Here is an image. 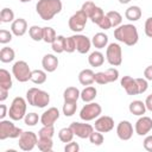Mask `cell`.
Wrapping results in <instances>:
<instances>
[{"instance_id":"cell-1","label":"cell","mask_w":152,"mask_h":152,"mask_svg":"<svg viewBox=\"0 0 152 152\" xmlns=\"http://www.w3.org/2000/svg\"><path fill=\"white\" fill-rule=\"evenodd\" d=\"M61 0H38L36 5V11L43 20H51L56 14L62 11Z\"/></svg>"},{"instance_id":"cell-2","label":"cell","mask_w":152,"mask_h":152,"mask_svg":"<svg viewBox=\"0 0 152 152\" xmlns=\"http://www.w3.org/2000/svg\"><path fill=\"white\" fill-rule=\"evenodd\" d=\"M114 37L116 38V40L128 45V46H133L138 43L139 39V33L138 30L134 25L132 24H124L118 26L114 30Z\"/></svg>"},{"instance_id":"cell-3","label":"cell","mask_w":152,"mask_h":152,"mask_svg":"<svg viewBox=\"0 0 152 152\" xmlns=\"http://www.w3.org/2000/svg\"><path fill=\"white\" fill-rule=\"evenodd\" d=\"M26 101L28 104L38 108H44L50 102V95L49 93L39 89V88H30L26 91Z\"/></svg>"},{"instance_id":"cell-4","label":"cell","mask_w":152,"mask_h":152,"mask_svg":"<svg viewBox=\"0 0 152 152\" xmlns=\"http://www.w3.org/2000/svg\"><path fill=\"white\" fill-rule=\"evenodd\" d=\"M26 115V100L17 96L13 99L11 107L8 109V116L13 121H19L24 119Z\"/></svg>"},{"instance_id":"cell-5","label":"cell","mask_w":152,"mask_h":152,"mask_svg":"<svg viewBox=\"0 0 152 152\" xmlns=\"http://www.w3.org/2000/svg\"><path fill=\"white\" fill-rule=\"evenodd\" d=\"M24 131L17 127L10 120H1L0 121V140H5L7 138H19Z\"/></svg>"},{"instance_id":"cell-6","label":"cell","mask_w":152,"mask_h":152,"mask_svg":"<svg viewBox=\"0 0 152 152\" xmlns=\"http://www.w3.org/2000/svg\"><path fill=\"white\" fill-rule=\"evenodd\" d=\"M12 74L17 81L24 83V82H27L28 80H31L32 70L30 69L28 64L25 61H18L12 66Z\"/></svg>"},{"instance_id":"cell-7","label":"cell","mask_w":152,"mask_h":152,"mask_svg":"<svg viewBox=\"0 0 152 152\" xmlns=\"http://www.w3.org/2000/svg\"><path fill=\"white\" fill-rule=\"evenodd\" d=\"M106 58L108 63L113 66H119L122 63V50L118 43L108 44L106 49Z\"/></svg>"},{"instance_id":"cell-8","label":"cell","mask_w":152,"mask_h":152,"mask_svg":"<svg viewBox=\"0 0 152 152\" xmlns=\"http://www.w3.org/2000/svg\"><path fill=\"white\" fill-rule=\"evenodd\" d=\"M102 113V108L96 102H88L84 104L80 112V118L83 121H91L94 119H97Z\"/></svg>"},{"instance_id":"cell-9","label":"cell","mask_w":152,"mask_h":152,"mask_svg":"<svg viewBox=\"0 0 152 152\" xmlns=\"http://www.w3.org/2000/svg\"><path fill=\"white\" fill-rule=\"evenodd\" d=\"M87 20H88V15L82 11H77L76 13H74L70 18H69V21H68V25H69V28L74 32H81L84 30L86 27V24H87Z\"/></svg>"},{"instance_id":"cell-10","label":"cell","mask_w":152,"mask_h":152,"mask_svg":"<svg viewBox=\"0 0 152 152\" xmlns=\"http://www.w3.org/2000/svg\"><path fill=\"white\" fill-rule=\"evenodd\" d=\"M38 142V137L36 133L27 131V132H23L19 137V148L23 151H32L34 148V146H37Z\"/></svg>"},{"instance_id":"cell-11","label":"cell","mask_w":152,"mask_h":152,"mask_svg":"<svg viewBox=\"0 0 152 152\" xmlns=\"http://www.w3.org/2000/svg\"><path fill=\"white\" fill-rule=\"evenodd\" d=\"M119 78V71L115 68H109L106 71H100L95 74V82L99 84H107L115 82Z\"/></svg>"},{"instance_id":"cell-12","label":"cell","mask_w":152,"mask_h":152,"mask_svg":"<svg viewBox=\"0 0 152 152\" xmlns=\"http://www.w3.org/2000/svg\"><path fill=\"white\" fill-rule=\"evenodd\" d=\"M71 129L74 131V134L81 139H87L89 138V135L91 134V132L94 131V127L90 124H86V122H71L70 124Z\"/></svg>"},{"instance_id":"cell-13","label":"cell","mask_w":152,"mask_h":152,"mask_svg":"<svg viewBox=\"0 0 152 152\" xmlns=\"http://www.w3.org/2000/svg\"><path fill=\"white\" fill-rule=\"evenodd\" d=\"M94 127L96 131H99L101 133L110 132L114 128V120H113V118H110L108 115H101L95 120Z\"/></svg>"},{"instance_id":"cell-14","label":"cell","mask_w":152,"mask_h":152,"mask_svg":"<svg viewBox=\"0 0 152 152\" xmlns=\"http://www.w3.org/2000/svg\"><path fill=\"white\" fill-rule=\"evenodd\" d=\"M116 135L120 140H129L133 135V126L129 121L122 120L116 126Z\"/></svg>"},{"instance_id":"cell-15","label":"cell","mask_w":152,"mask_h":152,"mask_svg":"<svg viewBox=\"0 0 152 152\" xmlns=\"http://www.w3.org/2000/svg\"><path fill=\"white\" fill-rule=\"evenodd\" d=\"M152 129V119L150 116H144L139 118L134 125V131L138 135H146Z\"/></svg>"},{"instance_id":"cell-16","label":"cell","mask_w":152,"mask_h":152,"mask_svg":"<svg viewBox=\"0 0 152 152\" xmlns=\"http://www.w3.org/2000/svg\"><path fill=\"white\" fill-rule=\"evenodd\" d=\"M59 118V110L56 107H51L45 110L40 116V122L43 126H53V124Z\"/></svg>"},{"instance_id":"cell-17","label":"cell","mask_w":152,"mask_h":152,"mask_svg":"<svg viewBox=\"0 0 152 152\" xmlns=\"http://www.w3.org/2000/svg\"><path fill=\"white\" fill-rule=\"evenodd\" d=\"M75 39V45H76V51L78 53H87L90 50V45H91V40L84 36V34H75L74 36Z\"/></svg>"},{"instance_id":"cell-18","label":"cell","mask_w":152,"mask_h":152,"mask_svg":"<svg viewBox=\"0 0 152 152\" xmlns=\"http://www.w3.org/2000/svg\"><path fill=\"white\" fill-rule=\"evenodd\" d=\"M27 31V23L24 18H18L14 19L11 24V32L17 36V37H21L26 33Z\"/></svg>"},{"instance_id":"cell-19","label":"cell","mask_w":152,"mask_h":152,"mask_svg":"<svg viewBox=\"0 0 152 152\" xmlns=\"http://www.w3.org/2000/svg\"><path fill=\"white\" fill-rule=\"evenodd\" d=\"M121 87L126 90V93L128 95H138V84L135 78L131 77V76H124L121 78Z\"/></svg>"},{"instance_id":"cell-20","label":"cell","mask_w":152,"mask_h":152,"mask_svg":"<svg viewBox=\"0 0 152 152\" xmlns=\"http://www.w3.org/2000/svg\"><path fill=\"white\" fill-rule=\"evenodd\" d=\"M43 69L48 72H53L58 66V58L52 53H46L42 59Z\"/></svg>"},{"instance_id":"cell-21","label":"cell","mask_w":152,"mask_h":152,"mask_svg":"<svg viewBox=\"0 0 152 152\" xmlns=\"http://www.w3.org/2000/svg\"><path fill=\"white\" fill-rule=\"evenodd\" d=\"M78 81L82 86H91L95 82V72L91 69H83L78 74Z\"/></svg>"},{"instance_id":"cell-22","label":"cell","mask_w":152,"mask_h":152,"mask_svg":"<svg viewBox=\"0 0 152 152\" xmlns=\"http://www.w3.org/2000/svg\"><path fill=\"white\" fill-rule=\"evenodd\" d=\"M81 97V91L76 87H68L63 93V99L65 102H77Z\"/></svg>"},{"instance_id":"cell-23","label":"cell","mask_w":152,"mask_h":152,"mask_svg":"<svg viewBox=\"0 0 152 152\" xmlns=\"http://www.w3.org/2000/svg\"><path fill=\"white\" fill-rule=\"evenodd\" d=\"M128 109L129 112L133 114V115H137V116H141L145 114L146 112V106H145V102L140 101V100H134L129 103L128 106Z\"/></svg>"},{"instance_id":"cell-24","label":"cell","mask_w":152,"mask_h":152,"mask_svg":"<svg viewBox=\"0 0 152 152\" xmlns=\"http://www.w3.org/2000/svg\"><path fill=\"white\" fill-rule=\"evenodd\" d=\"M91 44L96 49H103L108 45V36L103 32H97L91 38Z\"/></svg>"},{"instance_id":"cell-25","label":"cell","mask_w":152,"mask_h":152,"mask_svg":"<svg viewBox=\"0 0 152 152\" xmlns=\"http://www.w3.org/2000/svg\"><path fill=\"white\" fill-rule=\"evenodd\" d=\"M96 95H97V90H96V88L95 87H93V86H88V87H86L82 91H81V100L83 101V102H91L95 97H96Z\"/></svg>"},{"instance_id":"cell-26","label":"cell","mask_w":152,"mask_h":152,"mask_svg":"<svg viewBox=\"0 0 152 152\" xmlns=\"http://www.w3.org/2000/svg\"><path fill=\"white\" fill-rule=\"evenodd\" d=\"M103 62H104V56L100 51H93L88 57V63L95 68L101 66L103 64Z\"/></svg>"},{"instance_id":"cell-27","label":"cell","mask_w":152,"mask_h":152,"mask_svg":"<svg viewBox=\"0 0 152 152\" xmlns=\"http://www.w3.org/2000/svg\"><path fill=\"white\" fill-rule=\"evenodd\" d=\"M0 88L10 90L12 88V77L6 69L0 70Z\"/></svg>"},{"instance_id":"cell-28","label":"cell","mask_w":152,"mask_h":152,"mask_svg":"<svg viewBox=\"0 0 152 152\" xmlns=\"http://www.w3.org/2000/svg\"><path fill=\"white\" fill-rule=\"evenodd\" d=\"M126 19L129 21H137L141 18V10L139 6H129L125 12Z\"/></svg>"},{"instance_id":"cell-29","label":"cell","mask_w":152,"mask_h":152,"mask_svg":"<svg viewBox=\"0 0 152 152\" xmlns=\"http://www.w3.org/2000/svg\"><path fill=\"white\" fill-rule=\"evenodd\" d=\"M14 57H15V52L12 48L5 46L0 50V61L2 63H10L14 59Z\"/></svg>"},{"instance_id":"cell-30","label":"cell","mask_w":152,"mask_h":152,"mask_svg":"<svg viewBox=\"0 0 152 152\" xmlns=\"http://www.w3.org/2000/svg\"><path fill=\"white\" fill-rule=\"evenodd\" d=\"M74 135H75V134H74V131L71 129L70 126H69V127L61 128L59 132H58V138H59V140H61L62 142H65V144L72 141Z\"/></svg>"},{"instance_id":"cell-31","label":"cell","mask_w":152,"mask_h":152,"mask_svg":"<svg viewBox=\"0 0 152 152\" xmlns=\"http://www.w3.org/2000/svg\"><path fill=\"white\" fill-rule=\"evenodd\" d=\"M51 48L53 52L56 53H62L65 51V37L64 36H57L53 43L51 44Z\"/></svg>"},{"instance_id":"cell-32","label":"cell","mask_w":152,"mask_h":152,"mask_svg":"<svg viewBox=\"0 0 152 152\" xmlns=\"http://www.w3.org/2000/svg\"><path fill=\"white\" fill-rule=\"evenodd\" d=\"M30 81H32L34 84H43L46 81V72H45V70H39V69L32 70L31 80Z\"/></svg>"},{"instance_id":"cell-33","label":"cell","mask_w":152,"mask_h":152,"mask_svg":"<svg viewBox=\"0 0 152 152\" xmlns=\"http://www.w3.org/2000/svg\"><path fill=\"white\" fill-rule=\"evenodd\" d=\"M37 146H38V150L42 152H50L52 151L53 142H52V139L50 138H38Z\"/></svg>"},{"instance_id":"cell-34","label":"cell","mask_w":152,"mask_h":152,"mask_svg":"<svg viewBox=\"0 0 152 152\" xmlns=\"http://www.w3.org/2000/svg\"><path fill=\"white\" fill-rule=\"evenodd\" d=\"M43 33H44V28L38 25H33L28 28V34L34 42L43 40Z\"/></svg>"},{"instance_id":"cell-35","label":"cell","mask_w":152,"mask_h":152,"mask_svg":"<svg viewBox=\"0 0 152 152\" xmlns=\"http://www.w3.org/2000/svg\"><path fill=\"white\" fill-rule=\"evenodd\" d=\"M106 15L109 18L110 24H112V27H118V26L121 25V23H122V15L118 11H109V12L106 13Z\"/></svg>"},{"instance_id":"cell-36","label":"cell","mask_w":152,"mask_h":152,"mask_svg":"<svg viewBox=\"0 0 152 152\" xmlns=\"http://www.w3.org/2000/svg\"><path fill=\"white\" fill-rule=\"evenodd\" d=\"M104 17V13H103V10L101 8V7H99V6H95L94 7V10L90 12V14L88 15V18L91 20V23H94V24H99V21L102 19Z\"/></svg>"},{"instance_id":"cell-37","label":"cell","mask_w":152,"mask_h":152,"mask_svg":"<svg viewBox=\"0 0 152 152\" xmlns=\"http://www.w3.org/2000/svg\"><path fill=\"white\" fill-rule=\"evenodd\" d=\"M13 20H14V12L8 7L2 8L0 12V21L1 23H12Z\"/></svg>"},{"instance_id":"cell-38","label":"cell","mask_w":152,"mask_h":152,"mask_svg":"<svg viewBox=\"0 0 152 152\" xmlns=\"http://www.w3.org/2000/svg\"><path fill=\"white\" fill-rule=\"evenodd\" d=\"M43 28H44L43 40H44L45 43H50V44H52L53 40H55L56 37H57L56 31H55L52 27H50V26H45V27H43Z\"/></svg>"},{"instance_id":"cell-39","label":"cell","mask_w":152,"mask_h":152,"mask_svg":"<svg viewBox=\"0 0 152 152\" xmlns=\"http://www.w3.org/2000/svg\"><path fill=\"white\" fill-rule=\"evenodd\" d=\"M76 109H77V102H65L64 101L62 110L65 116H72L76 113Z\"/></svg>"},{"instance_id":"cell-40","label":"cell","mask_w":152,"mask_h":152,"mask_svg":"<svg viewBox=\"0 0 152 152\" xmlns=\"http://www.w3.org/2000/svg\"><path fill=\"white\" fill-rule=\"evenodd\" d=\"M103 140H104L103 134H102L101 132L96 131V129H95V131H93V132H91V134L89 135V141H90L93 145L100 146V145H102Z\"/></svg>"},{"instance_id":"cell-41","label":"cell","mask_w":152,"mask_h":152,"mask_svg":"<svg viewBox=\"0 0 152 152\" xmlns=\"http://www.w3.org/2000/svg\"><path fill=\"white\" fill-rule=\"evenodd\" d=\"M53 134H55L53 126H43L38 131V138H50V139H52Z\"/></svg>"},{"instance_id":"cell-42","label":"cell","mask_w":152,"mask_h":152,"mask_svg":"<svg viewBox=\"0 0 152 152\" xmlns=\"http://www.w3.org/2000/svg\"><path fill=\"white\" fill-rule=\"evenodd\" d=\"M24 121L27 126H36L38 124V121H40V118L38 116L37 113H28L25 115Z\"/></svg>"},{"instance_id":"cell-43","label":"cell","mask_w":152,"mask_h":152,"mask_svg":"<svg viewBox=\"0 0 152 152\" xmlns=\"http://www.w3.org/2000/svg\"><path fill=\"white\" fill-rule=\"evenodd\" d=\"M74 51H76V45H75L74 36L65 37V52H68V53H72Z\"/></svg>"},{"instance_id":"cell-44","label":"cell","mask_w":152,"mask_h":152,"mask_svg":"<svg viewBox=\"0 0 152 152\" xmlns=\"http://www.w3.org/2000/svg\"><path fill=\"white\" fill-rule=\"evenodd\" d=\"M13 33L7 31V30H0V43L1 44H7L12 40V36Z\"/></svg>"},{"instance_id":"cell-45","label":"cell","mask_w":152,"mask_h":152,"mask_svg":"<svg viewBox=\"0 0 152 152\" xmlns=\"http://www.w3.org/2000/svg\"><path fill=\"white\" fill-rule=\"evenodd\" d=\"M135 81H137V84H138V93H139V94L145 93V91L147 90V88H148L147 80L139 77V78H135Z\"/></svg>"},{"instance_id":"cell-46","label":"cell","mask_w":152,"mask_h":152,"mask_svg":"<svg viewBox=\"0 0 152 152\" xmlns=\"http://www.w3.org/2000/svg\"><path fill=\"white\" fill-rule=\"evenodd\" d=\"M99 27L100 28H102V30H109L110 27H112V24H110V20H109V18L104 14V17L99 21Z\"/></svg>"},{"instance_id":"cell-47","label":"cell","mask_w":152,"mask_h":152,"mask_svg":"<svg viewBox=\"0 0 152 152\" xmlns=\"http://www.w3.org/2000/svg\"><path fill=\"white\" fill-rule=\"evenodd\" d=\"M144 31H145V34L150 38H152V17L147 18L146 21H145V26H144Z\"/></svg>"},{"instance_id":"cell-48","label":"cell","mask_w":152,"mask_h":152,"mask_svg":"<svg viewBox=\"0 0 152 152\" xmlns=\"http://www.w3.org/2000/svg\"><path fill=\"white\" fill-rule=\"evenodd\" d=\"M95 6H96V5H95L93 1H86V2L82 5V8H81V10H82L87 15H89V14H90V12L94 10V7H95Z\"/></svg>"},{"instance_id":"cell-49","label":"cell","mask_w":152,"mask_h":152,"mask_svg":"<svg viewBox=\"0 0 152 152\" xmlns=\"http://www.w3.org/2000/svg\"><path fill=\"white\" fill-rule=\"evenodd\" d=\"M64 151L65 152H78L80 151V145L77 142H74V141H70L65 145L64 147Z\"/></svg>"},{"instance_id":"cell-50","label":"cell","mask_w":152,"mask_h":152,"mask_svg":"<svg viewBox=\"0 0 152 152\" xmlns=\"http://www.w3.org/2000/svg\"><path fill=\"white\" fill-rule=\"evenodd\" d=\"M144 148L148 152H152V135H147L145 139H144Z\"/></svg>"},{"instance_id":"cell-51","label":"cell","mask_w":152,"mask_h":152,"mask_svg":"<svg viewBox=\"0 0 152 152\" xmlns=\"http://www.w3.org/2000/svg\"><path fill=\"white\" fill-rule=\"evenodd\" d=\"M144 76L147 81H152V65H148L144 70Z\"/></svg>"},{"instance_id":"cell-52","label":"cell","mask_w":152,"mask_h":152,"mask_svg":"<svg viewBox=\"0 0 152 152\" xmlns=\"http://www.w3.org/2000/svg\"><path fill=\"white\" fill-rule=\"evenodd\" d=\"M145 106H146V109H147V110L152 112V94H150V95L146 97V100H145Z\"/></svg>"},{"instance_id":"cell-53","label":"cell","mask_w":152,"mask_h":152,"mask_svg":"<svg viewBox=\"0 0 152 152\" xmlns=\"http://www.w3.org/2000/svg\"><path fill=\"white\" fill-rule=\"evenodd\" d=\"M7 95H8V90L0 88V101H1V102H4V101L7 99Z\"/></svg>"},{"instance_id":"cell-54","label":"cell","mask_w":152,"mask_h":152,"mask_svg":"<svg viewBox=\"0 0 152 152\" xmlns=\"http://www.w3.org/2000/svg\"><path fill=\"white\" fill-rule=\"evenodd\" d=\"M0 108H1V113H0V119L2 120L8 113H7V107L5 104H0Z\"/></svg>"},{"instance_id":"cell-55","label":"cell","mask_w":152,"mask_h":152,"mask_svg":"<svg viewBox=\"0 0 152 152\" xmlns=\"http://www.w3.org/2000/svg\"><path fill=\"white\" fill-rule=\"evenodd\" d=\"M131 0H119V2L120 4H122V5H125V4H128Z\"/></svg>"},{"instance_id":"cell-56","label":"cell","mask_w":152,"mask_h":152,"mask_svg":"<svg viewBox=\"0 0 152 152\" xmlns=\"http://www.w3.org/2000/svg\"><path fill=\"white\" fill-rule=\"evenodd\" d=\"M20 2H30V1H32V0H19Z\"/></svg>"}]
</instances>
